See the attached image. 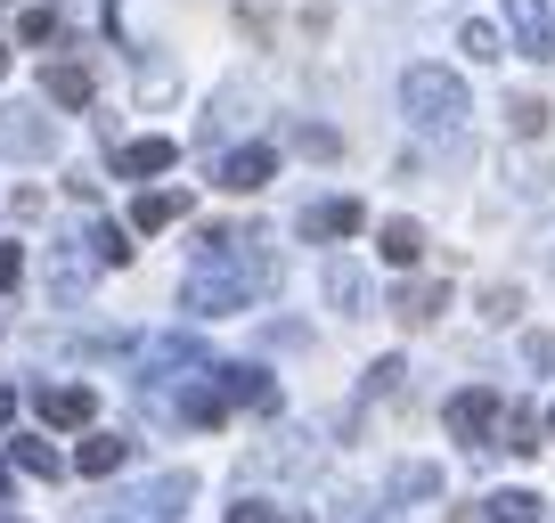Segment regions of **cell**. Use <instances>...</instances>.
<instances>
[{
	"label": "cell",
	"instance_id": "cell-1",
	"mask_svg": "<svg viewBox=\"0 0 555 523\" xmlns=\"http://www.w3.org/2000/svg\"><path fill=\"white\" fill-rule=\"evenodd\" d=\"M254 245H261V238H229V229H205V245H196V270H189V311H196V319H229V311H245V295L270 279V262H261Z\"/></svg>",
	"mask_w": 555,
	"mask_h": 523
},
{
	"label": "cell",
	"instance_id": "cell-2",
	"mask_svg": "<svg viewBox=\"0 0 555 523\" xmlns=\"http://www.w3.org/2000/svg\"><path fill=\"white\" fill-rule=\"evenodd\" d=\"M400 106H409L416 131H457L466 123V82L450 66H409L400 74Z\"/></svg>",
	"mask_w": 555,
	"mask_h": 523
},
{
	"label": "cell",
	"instance_id": "cell-3",
	"mask_svg": "<svg viewBox=\"0 0 555 523\" xmlns=\"http://www.w3.org/2000/svg\"><path fill=\"white\" fill-rule=\"evenodd\" d=\"M499 409H506L499 384H466V393H457L441 418H450V434L466 442V450H490V434H499Z\"/></svg>",
	"mask_w": 555,
	"mask_h": 523
},
{
	"label": "cell",
	"instance_id": "cell-4",
	"mask_svg": "<svg viewBox=\"0 0 555 523\" xmlns=\"http://www.w3.org/2000/svg\"><path fill=\"white\" fill-rule=\"evenodd\" d=\"M506 50L539 58V66L555 58V9L547 0H506Z\"/></svg>",
	"mask_w": 555,
	"mask_h": 523
},
{
	"label": "cell",
	"instance_id": "cell-5",
	"mask_svg": "<svg viewBox=\"0 0 555 523\" xmlns=\"http://www.w3.org/2000/svg\"><path fill=\"white\" fill-rule=\"evenodd\" d=\"M34 409H41V425L74 434V425H90V418H99V393H90V384H41V393H34Z\"/></svg>",
	"mask_w": 555,
	"mask_h": 523
},
{
	"label": "cell",
	"instance_id": "cell-6",
	"mask_svg": "<svg viewBox=\"0 0 555 523\" xmlns=\"http://www.w3.org/2000/svg\"><path fill=\"white\" fill-rule=\"evenodd\" d=\"M367 205L360 196H327V205H302V238H360Z\"/></svg>",
	"mask_w": 555,
	"mask_h": 523
},
{
	"label": "cell",
	"instance_id": "cell-7",
	"mask_svg": "<svg viewBox=\"0 0 555 523\" xmlns=\"http://www.w3.org/2000/svg\"><path fill=\"white\" fill-rule=\"evenodd\" d=\"M0 148H9V156H50L57 131L41 115H25V106H9V115H0Z\"/></svg>",
	"mask_w": 555,
	"mask_h": 523
},
{
	"label": "cell",
	"instance_id": "cell-8",
	"mask_svg": "<svg viewBox=\"0 0 555 523\" xmlns=\"http://www.w3.org/2000/svg\"><path fill=\"white\" fill-rule=\"evenodd\" d=\"M41 90H50L57 106H90V99H99V74H90L82 58H57V66L41 74Z\"/></svg>",
	"mask_w": 555,
	"mask_h": 523
},
{
	"label": "cell",
	"instance_id": "cell-9",
	"mask_svg": "<svg viewBox=\"0 0 555 523\" xmlns=\"http://www.w3.org/2000/svg\"><path fill=\"white\" fill-rule=\"evenodd\" d=\"M172 156H180V148H172V140H156V131H147V140L115 148V173H122V180H147V173H172Z\"/></svg>",
	"mask_w": 555,
	"mask_h": 523
},
{
	"label": "cell",
	"instance_id": "cell-10",
	"mask_svg": "<svg viewBox=\"0 0 555 523\" xmlns=\"http://www.w3.org/2000/svg\"><path fill=\"white\" fill-rule=\"evenodd\" d=\"M441 311H450V286H400V295H392V319H400V328H434Z\"/></svg>",
	"mask_w": 555,
	"mask_h": 523
},
{
	"label": "cell",
	"instance_id": "cell-11",
	"mask_svg": "<svg viewBox=\"0 0 555 523\" xmlns=\"http://www.w3.org/2000/svg\"><path fill=\"white\" fill-rule=\"evenodd\" d=\"M270 173H278V156H270V148H237V156L221 164V189L254 196V189H261V180H270Z\"/></svg>",
	"mask_w": 555,
	"mask_h": 523
},
{
	"label": "cell",
	"instance_id": "cell-12",
	"mask_svg": "<svg viewBox=\"0 0 555 523\" xmlns=\"http://www.w3.org/2000/svg\"><path fill=\"white\" fill-rule=\"evenodd\" d=\"M221 393L245 401V409H278V384L261 377V368H221Z\"/></svg>",
	"mask_w": 555,
	"mask_h": 523
},
{
	"label": "cell",
	"instance_id": "cell-13",
	"mask_svg": "<svg viewBox=\"0 0 555 523\" xmlns=\"http://www.w3.org/2000/svg\"><path fill=\"white\" fill-rule=\"evenodd\" d=\"M180 213H189V196H180V189H147V196L131 205V229H172Z\"/></svg>",
	"mask_w": 555,
	"mask_h": 523
},
{
	"label": "cell",
	"instance_id": "cell-14",
	"mask_svg": "<svg viewBox=\"0 0 555 523\" xmlns=\"http://www.w3.org/2000/svg\"><path fill=\"white\" fill-rule=\"evenodd\" d=\"M376 254L392 262V270H409V262L425 254V229H416V221H384V229H376Z\"/></svg>",
	"mask_w": 555,
	"mask_h": 523
},
{
	"label": "cell",
	"instance_id": "cell-15",
	"mask_svg": "<svg viewBox=\"0 0 555 523\" xmlns=\"http://www.w3.org/2000/svg\"><path fill=\"white\" fill-rule=\"evenodd\" d=\"M466 523H539V499L531 490H499V499H482Z\"/></svg>",
	"mask_w": 555,
	"mask_h": 523
},
{
	"label": "cell",
	"instance_id": "cell-16",
	"mask_svg": "<svg viewBox=\"0 0 555 523\" xmlns=\"http://www.w3.org/2000/svg\"><path fill=\"white\" fill-rule=\"evenodd\" d=\"M490 442L515 450V458H531L539 450V418H531V409H499V434H490Z\"/></svg>",
	"mask_w": 555,
	"mask_h": 523
},
{
	"label": "cell",
	"instance_id": "cell-17",
	"mask_svg": "<svg viewBox=\"0 0 555 523\" xmlns=\"http://www.w3.org/2000/svg\"><path fill=\"white\" fill-rule=\"evenodd\" d=\"M122 458H131V442H122V434H90V442H82V458H74V467H82V474H115Z\"/></svg>",
	"mask_w": 555,
	"mask_h": 523
},
{
	"label": "cell",
	"instance_id": "cell-18",
	"mask_svg": "<svg viewBox=\"0 0 555 523\" xmlns=\"http://www.w3.org/2000/svg\"><path fill=\"white\" fill-rule=\"evenodd\" d=\"M17 41H34V50L66 41V9H25V17H17Z\"/></svg>",
	"mask_w": 555,
	"mask_h": 523
},
{
	"label": "cell",
	"instance_id": "cell-19",
	"mask_svg": "<svg viewBox=\"0 0 555 523\" xmlns=\"http://www.w3.org/2000/svg\"><path fill=\"white\" fill-rule=\"evenodd\" d=\"M506 131H515V140H539V131H547V99H506Z\"/></svg>",
	"mask_w": 555,
	"mask_h": 523
},
{
	"label": "cell",
	"instance_id": "cell-20",
	"mask_svg": "<svg viewBox=\"0 0 555 523\" xmlns=\"http://www.w3.org/2000/svg\"><path fill=\"white\" fill-rule=\"evenodd\" d=\"M327 295L344 303V311L360 303V270H351V262H327Z\"/></svg>",
	"mask_w": 555,
	"mask_h": 523
},
{
	"label": "cell",
	"instance_id": "cell-21",
	"mask_svg": "<svg viewBox=\"0 0 555 523\" xmlns=\"http://www.w3.org/2000/svg\"><path fill=\"white\" fill-rule=\"evenodd\" d=\"M90 245H99V262H131V229H115V221H106Z\"/></svg>",
	"mask_w": 555,
	"mask_h": 523
},
{
	"label": "cell",
	"instance_id": "cell-22",
	"mask_svg": "<svg viewBox=\"0 0 555 523\" xmlns=\"http://www.w3.org/2000/svg\"><path fill=\"white\" fill-rule=\"evenodd\" d=\"M466 50L474 58H506V34H499V25H466Z\"/></svg>",
	"mask_w": 555,
	"mask_h": 523
},
{
	"label": "cell",
	"instance_id": "cell-23",
	"mask_svg": "<svg viewBox=\"0 0 555 523\" xmlns=\"http://www.w3.org/2000/svg\"><path fill=\"white\" fill-rule=\"evenodd\" d=\"M17 467L25 474H57V450H50V442H17Z\"/></svg>",
	"mask_w": 555,
	"mask_h": 523
},
{
	"label": "cell",
	"instance_id": "cell-24",
	"mask_svg": "<svg viewBox=\"0 0 555 523\" xmlns=\"http://www.w3.org/2000/svg\"><path fill=\"white\" fill-rule=\"evenodd\" d=\"M482 311H490V319H499V328H506V319L522 311V295H515V286H490V295H482Z\"/></svg>",
	"mask_w": 555,
	"mask_h": 523
},
{
	"label": "cell",
	"instance_id": "cell-25",
	"mask_svg": "<svg viewBox=\"0 0 555 523\" xmlns=\"http://www.w3.org/2000/svg\"><path fill=\"white\" fill-rule=\"evenodd\" d=\"M229 523H286V515H278L270 499H237V507H229Z\"/></svg>",
	"mask_w": 555,
	"mask_h": 523
},
{
	"label": "cell",
	"instance_id": "cell-26",
	"mask_svg": "<svg viewBox=\"0 0 555 523\" xmlns=\"http://www.w3.org/2000/svg\"><path fill=\"white\" fill-rule=\"evenodd\" d=\"M17 279H25V254H17V245H0V295H9Z\"/></svg>",
	"mask_w": 555,
	"mask_h": 523
},
{
	"label": "cell",
	"instance_id": "cell-27",
	"mask_svg": "<svg viewBox=\"0 0 555 523\" xmlns=\"http://www.w3.org/2000/svg\"><path fill=\"white\" fill-rule=\"evenodd\" d=\"M522 352H531V368H555V335H531Z\"/></svg>",
	"mask_w": 555,
	"mask_h": 523
},
{
	"label": "cell",
	"instance_id": "cell-28",
	"mask_svg": "<svg viewBox=\"0 0 555 523\" xmlns=\"http://www.w3.org/2000/svg\"><path fill=\"white\" fill-rule=\"evenodd\" d=\"M9 418H17V393H9V384H0V425H9Z\"/></svg>",
	"mask_w": 555,
	"mask_h": 523
},
{
	"label": "cell",
	"instance_id": "cell-29",
	"mask_svg": "<svg viewBox=\"0 0 555 523\" xmlns=\"http://www.w3.org/2000/svg\"><path fill=\"white\" fill-rule=\"evenodd\" d=\"M106 523H147V515H106Z\"/></svg>",
	"mask_w": 555,
	"mask_h": 523
},
{
	"label": "cell",
	"instance_id": "cell-30",
	"mask_svg": "<svg viewBox=\"0 0 555 523\" xmlns=\"http://www.w3.org/2000/svg\"><path fill=\"white\" fill-rule=\"evenodd\" d=\"M0 82H9V50H0Z\"/></svg>",
	"mask_w": 555,
	"mask_h": 523
},
{
	"label": "cell",
	"instance_id": "cell-31",
	"mask_svg": "<svg viewBox=\"0 0 555 523\" xmlns=\"http://www.w3.org/2000/svg\"><path fill=\"white\" fill-rule=\"evenodd\" d=\"M0 490H9V467H0Z\"/></svg>",
	"mask_w": 555,
	"mask_h": 523
},
{
	"label": "cell",
	"instance_id": "cell-32",
	"mask_svg": "<svg viewBox=\"0 0 555 523\" xmlns=\"http://www.w3.org/2000/svg\"><path fill=\"white\" fill-rule=\"evenodd\" d=\"M547 434H555V409H547Z\"/></svg>",
	"mask_w": 555,
	"mask_h": 523
},
{
	"label": "cell",
	"instance_id": "cell-33",
	"mask_svg": "<svg viewBox=\"0 0 555 523\" xmlns=\"http://www.w3.org/2000/svg\"><path fill=\"white\" fill-rule=\"evenodd\" d=\"M0 9H9V0H0Z\"/></svg>",
	"mask_w": 555,
	"mask_h": 523
}]
</instances>
